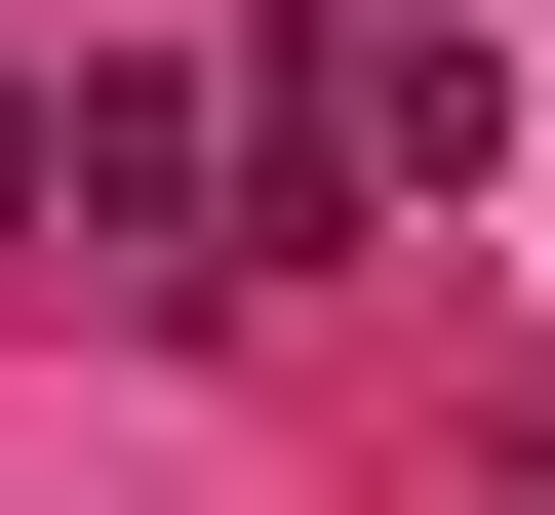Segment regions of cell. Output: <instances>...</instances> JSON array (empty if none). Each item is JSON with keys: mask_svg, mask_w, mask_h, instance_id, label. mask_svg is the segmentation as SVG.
<instances>
[{"mask_svg": "<svg viewBox=\"0 0 555 515\" xmlns=\"http://www.w3.org/2000/svg\"><path fill=\"white\" fill-rule=\"evenodd\" d=\"M40 198H80L119 278H238V80H80V119H40Z\"/></svg>", "mask_w": 555, "mask_h": 515, "instance_id": "2", "label": "cell"}, {"mask_svg": "<svg viewBox=\"0 0 555 515\" xmlns=\"http://www.w3.org/2000/svg\"><path fill=\"white\" fill-rule=\"evenodd\" d=\"M437 159H476V40H397V0L238 40V278H278V239H397Z\"/></svg>", "mask_w": 555, "mask_h": 515, "instance_id": "1", "label": "cell"}]
</instances>
